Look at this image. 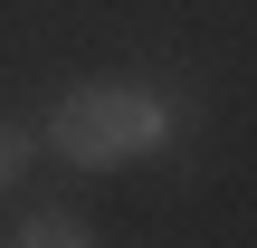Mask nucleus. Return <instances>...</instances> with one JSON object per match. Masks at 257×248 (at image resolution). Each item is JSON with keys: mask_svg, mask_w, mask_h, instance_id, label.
<instances>
[{"mask_svg": "<svg viewBox=\"0 0 257 248\" xmlns=\"http://www.w3.org/2000/svg\"><path fill=\"white\" fill-rule=\"evenodd\" d=\"M162 96L153 86H76V96H57L48 105V143L67 153V162H134V153H153L162 143Z\"/></svg>", "mask_w": 257, "mask_h": 248, "instance_id": "nucleus-1", "label": "nucleus"}, {"mask_svg": "<svg viewBox=\"0 0 257 248\" xmlns=\"http://www.w3.org/2000/svg\"><path fill=\"white\" fill-rule=\"evenodd\" d=\"M10 248H95V239H86L76 220H29V229H19Z\"/></svg>", "mask_w": 257, "mask_h": 248, "instance_id": "nucleus-2", "label": "nucleus"}, {"mask_svg": "<svg viewBox=\"0 0 257 248\" xmlns=\"http://www.w3.org/2000/svg\"><path fill=\"white\" fill-rule=\"evenodd\" d=\"M19 162H29V134H19V124H0V182H19Z\"/></svg>", "mask_w": 257, "mask_h": 248, "instance_id": "nucleus-3", "label": "nucleus"}]
</instances>
